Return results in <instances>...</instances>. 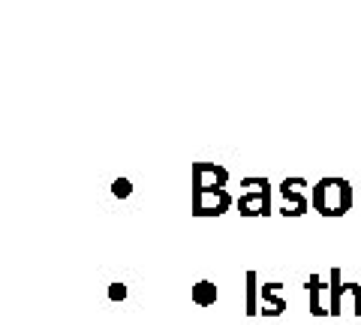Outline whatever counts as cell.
I'll list each match as a JSON object with an SVG mask.
<instances>
[{
  "mask_svg": "<svg viewBox=\"0 0 361 325\" xmlns=\"http://www.w3.org/2000/svg\"><path fill=\"white\" fill-rule=\"evenodd\" d=\"M353 202H355V193H353V184L346 178H337V175H329V178H319L313 184V196H310V205L316 214L322 217H346L353 211Z\"/></svg>",
  "mask_w": 361,
  "mask_h": 325,
  "instance_id": "obj_1",
  "label": "cell"
},
{
  "mask_svg": "<svg viewBox=\"0 0 361 325\" xmlns=\"http://www.w3.org/2000/svg\"><path fill=\"white\" fill-rule=\"evenodd\" d=\"M235 208H238L241 217H268L271 211V181L268 178L250 175L241 181V196L235 199Z\"/></svg>",
  "mask_w": 361,
  "mask_h": 325,
  "instance_id": "obj_2",
  "label": "cell"
},
{
  "mask_svg": "<svg viewBox=\"0 0 361 325\" xmlns=\"http://www.w3.org/2000/svg\"><path fill=\"white\" fill-rule=\"evenodd\" d=\"M277 193L283 199V205H280V214L283 217H304L310 211L307 181H304V178H283L277 187Z\"/></svg>",
  "mask_w": 361,
  "mask_h": 325,
  "instance_id": "obj_3",
  "label": "cell"
},
{
  "mask_svg": "<svg viewBox=\"0 0 361 325\" xmlns=\"http://www.w3.org/2000/svg\"><path fill=\"white\" fill-rule=\"evenodd\" d=\"M235 205L229 190H199L193 193V217H220Z\"/></svg>",
  "mask_w": 361,
  "mask_h": 325,
  "instance_id": "obj_4",
  "label": "cell"
},
{
  "mask_svg": "<svg viewBox=\"0 0 361 325\" xmlns=\"http://www.w3.org/2000/svg\"><path fill=\"white\" fill-rule=\"evenodd\" d=\"M229 169L220 163H193V193L199 190H226Z\"/></svg>",
  "mask_w": 361,
  "mask_h": 325,
  "instance_id": "obj_5",
  "label": "cell"
},
{
  "mask_svg": "<svg viewBox=\"0 0 361 325\" xmlns=\"http://www.w3.org/2000/svg\"><path fill=\"white\" fill-rule=\"evenodd\" d=\"M286 298H283V283H262V293H259V317H283L286 313Z\"/></svg>",
  "mask_w": 361,
  "mask_h": 325,
  "instance_id": "obj_6",
  "label": "cell"
},
{
  "mask_svg": "<svg viewBox=\"0 0 361 325\" xmlns=\"http://www.w3.org/2000/svg\"><path fill=\"white\" fill-rule=\"evenodd\" d=\"M307 310L310 317H329V283H322L319 274L307 277Z\"/></svg>",
  "mask_w": 361,
  "mask_h": 325,
  "instance_id": "obj_7",
  "label": "cell"
},
{
  "mask_svg": "<svg viewBox=\"0 0 361 325\" xmlns=\"http://www.w3.org/2000/svg\"><path fill=\"white\" fill-rule=\"evenodd\" d=\"M343 271L331 268L329 271V317H341V298H343Z\"/></svg>",
  "mask_w": 361,
  "mask_h": 325,
  "instance_id": "obj_8",
  "label": "cell"
},
{
  "mask_svg": "<svg viewBox=\"0 0 361 325\" xmlns=\"http://www.w3.org/2000/svg\"><path fill=\"white\" fill-rule=\"evenodd\" d=\"M259 293H262V286H259V274L256 271H247V293H244V310H247V317H259Z\"/></svg>",
  "mask_w": 361,
  "mask_h": 325,
  "instance_id": "obj_9",
  "label": "cell"
},
{
  "mask_svg": "<svg viewBox=\"0 0 361 325\" xmlns=\"http://www.w3.org/2000/svg\"><path fill=\"white\" fill-rule=\"evenodd\" d=\"M217 283H211V280H199V283H193V301L199 307H211L217 305Z\"/></svg>",
  "mask_w": 361,
  "mask_h": 325,
  "instance_id": "obj_10",
  "label": "cell"
},
{
  "mask_svg": "<svg viewBox=\"0 0 361 325\" xmlns=\"http://www.w3.org/2000/svg\"><path fill=\"white\" fill-rule=\"evenodd\" d=\"M353 313L361 317V283H346L343 286V298H341V313Z\"/></svg>",
  "mask_w": 361,
  "mask_h": 325,
  "instance_id": "obj_11",
  "label": "cell"
},
{
  "mask_svg": "<svg viewBox=\"0 0 361 325\" xmlns=\"http://www.w3.org/2000/svg\"><path fill=\"white\" fill-rule=\"evenodd\" d=\"M111 196L115 199H130L133 196V181L130 178H115V181H111Z\"/></svg>",
  "mask_w": 361,
  "mask_h": 325,
  "instance_id": "obj_12",
  "label": "cell"
},
{
  "mask_svg": "<svg viewBox=\"0 0 361 325\" xmlns=\"http://www.w3.org/2000/svg\"><path fill=\"white\" fill-rule=\"evenodd\" d=\"M127 295H130V289H127V283H109V301H127Z\"/></svg>",
  "mask_w": 361,
  "mask_h": 325,
  "instance_id": "obj_13",
  "label": "cell"
}]
</instances>
